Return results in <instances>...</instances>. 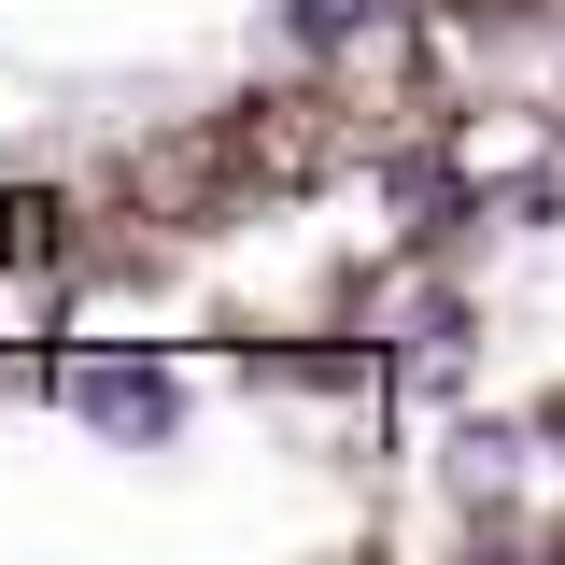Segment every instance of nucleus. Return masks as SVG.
Returning a JSON list of instances; mask_svg holds the SVG:
<instances>
[{"label": "nucleus", "instance_id": "1", "mask_svg": "<svg viewBox=\"0 0 565 565\" xmlns=\"http://www.w3.org/2000/svg\"><path fill=\"white\" fill-rule=\"evenodd\" d=\"M85 411H99V424H156L170 382H156V367H85Z\"/></svg>", "mask_w": 565, "mask_h": 565}, {"label": "nucleus", "instance_id": "2", "mask_svg": "<svg viewBox=\"0 0 565 565\" xmlns=\"http://www.w3.org/2000/svg\"><path fill=\"white\" fill-rule=\"evenodd\" d=\"M340 14H353V0H297V29H340Z\"/></svg>", "mask_w": 565, "mask_h": 565}]
</instances>
